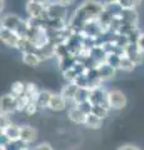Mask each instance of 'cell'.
Wrapping results in <instances>:
<instances>
[{"instance_id":"cell-1","label":"cell","mask_w":144,"mask_h":150,"mask_svg":"<svg viewBox=\"0 0 144 150\" xmlns=\"http://www.w3.org/2000/svg\"><path fill=\"white\" fill-rule=\"evenodd\" d=\"M103 11H104V6L100 3L94 1V0H87L85 3H83L77 9L74 16L80 19L84 23H89V21L96 20L98 18H100Z\"/></svg>"},{"instance_id":"cell-2","label":"cell","mask_w":144,"mask_h":150,"mask_svg":"<svg viewBox=\"0 0 144 150\" xmlns=\"http://www.w3.org/2000/svg\"><path fill=\"white\" fill-rule=\"evenodd\" d=\"M3 28H6L9 30L15 31L18 35L21 38H25L28 31H29V26L28 23L23 21L19 16L16 15H6L3 19Z\"/></svg>"},{"instance_id":"cell-3","label":"cell","mask_w":144,"mask_h":150,"mask_svg":"<svg viewBox=\"0 0 144 150\" xmlns=\"http://www.w3.org/2000/svg\"><path fill=\"white\" fill-rule=\"evenodd\" d=\"M1 138L5 139V143L1 144H9L20 140V126L15 124L6 123L1 125Z\"/></svg>"},{"instance_id":"cell-4","label":"cell","mask_w":144,"mask_h":150,"mask_svg":"<svg viewBox=\"0 0 144 150\" xmlns=\"http://www.w3.org/2000/svg\"><path fill=\"white\" fill-rule=\"evenodd\" d=\"M108 101L110 109L120 110L127 105V96L124 95L123 91L118 90V89H113V90L108 91Z\"/></svg>"},{"instance_id":"cell-5","label":"cell","mask_w":144,"mask_h":150,"mask_svg":"<svg viewBox=\"0 0 144 150\" xmlns=\"http://www.w3.org/2000/svg\"><path fill=\"white\" fill-rule=\"evenodd\" d=\"M26 11L29 14L31 19H38V20H48V15H46V6L44 4L29 1L26 5Z\"/></svg>"},{"instance_id":"cell-6","label":"cell","mask_w":144,"mask_h":150,"mask_svg":"<svg viewBox=\"0 0 144 150\" xmlns=\"http://www.w3.org/2000/svg\"><path fill=\"white\" fill-rule=\"evenodd\" d=\"M0 110L1 115H10L11 112L18 111V104H16V98L13 94H5L0 99Z\"/></svg>"},{"instance_id":"cell-7","label":"cell","mask_w":144,"mask_h":150,"mask_svg":"<svg viewBox=\"0 0 144 150\" xmlns=\"http://www.w3.org/2000/svg\"><path fill=\"white\" fill-rule=\"evenodd\" d=\"M0 38H1V41L8 46H11V48H19L21 36L18 35L15 31L9 30L6 28L1 26V31H0Z\"/></svg>"},{"instance_id":"cell-8","label":"cell","mask_w":144,"mask_h":150,"mask_svg":"<svg viewBox=\"0 0 144 150\" xmlns=\"http://www.w3.org/2000/svg\"><path fill=\"white\" fill-rule=\"evenodd\" d=\"M95 70H96V74H98V76L101 81L104 80H109V79L114 78L115 75V68L109 65L108 63H100L95 67Z\"/></svg>"},{"instance_id":"cell-9","label":"cell","mask_w":144,"mask_h":150,"mask_svg":"<svg viewBox=\"0 0 144 150\" xmlns=\"http://www.w3.org/2000/svg\"><path fill=\"white\" fill-rule=\"evenodd\" d=\"M38 139V131L33 126H20V140L24 144L29 145Z\"/></svg>"},{"instance_id":"cell-10","label":"cell","mask_w":144,"mask_h":150,"mask_svg":"<svg viewBox=\"0 0 144 150\" xmlns=\"http://www.w3.org/2000/svg\"><path fill=\"white\" fill-rule=\"evenodd\" d=\"M68 118H69V120H70L72 123L84 125L85 124V119H87V114L79 106L73 105L70 109L68 110Z\"/></svg>"},{"instance_id":"cell-11","label":"cell","mask_w":144,"mask_h":150,"mask_svg":"<svg viewBox=\"0 0 144 150\" xmlns=\"http://www.w3.org/2000/svg\"><path fill=\"white\" fill-rule=\"evenodd\" d=\"M46 15L48 19H62L65 15V11L59 4H46Z\"/></svg>"},{"instance_id":"cell-12","label":"cell","mask_w":144,"mask_h":150,"mask_svg":"<svg viewBox=\"0 0 144 150\" xmlns=\"http://www.w3.org/2000/svg\"><path fill=\"white\" fill-rule=\"evenodd\" d=\"M67 105V100L60 95V94H53L52 99L49 103V109L53 111H63L65 109Z\"/></svg>"},{"instance_id":"cell-13","label":"cell","mask_w":144,"mask_h":150,"mask_svg":"<svg viewBox=\"0 0 144 150\" xmlns=\"http://www.w3.org/2000/svg\"><path fill=\"white\" fill-rule=\"evenodd\" d=\"M118 18L120 19V21L123 24H129V25H137V13L134 10H122L120 14L118 15Z\"/></svg>"},{"instance_id":"cell-14","label":"cell","mask_w":144,"mask_h":150,"mask_svg":"<svg viewBox=\"0 0 144 150\" xmlns=\"http://www.w3.org/2000/svg\"><path fill=\"white\" fill-rule=\"evenodd\" d=\"M78 89H79L78 85H75L74 83H69V84H67V85L62 89L60 95H62L67 101H73L74 98H75V95H77Z\"/></svg>"},{"instance_id":"cell-15","label":"cell","mask_w":144,"mask_h":150,"mask_svg":"<svg viewBox=\"0 0 144 150\" xmlns=\"http://www.w3.org/2000/svg\"><path fill=\"white\" fill-rule=\"evenodd\" d=\"M84 125L88 129H93V130L100 129L101 125H103V119L96 116L95 114H93V112H89V114H87V119H85Z\"/></svg>"},{"instance_id":"cell-16","label":"cell","mask_w":144,"mask_h":150,"mask_svg":"<svg viewBox=\"0 0 144 150\" xmlns=\"http://www.w3.org/2000/svg\"><path fill=\"white\" fill-rule=\"evenodd\" d=\"M41 62V58L36 53H24L23 54V63L28 67H38L39 63Z\"/></svg>"},{"instance_id":"cell-17","label":"cell","mask_w":144,"mask_h":150,"mask_svg":"<svg viewBox=\"0 0 144 150\" xmlns=\"http://www.w3.org/2000/svg\"><path fill=\"white\" fill-rule=\"evenodd\" d=\"M89 95H90V90L87 88H79L77 91V95L74 98V105H80L83 103H85L89 100Z\"/></svg>"},{"instance_id":"cell-18","label":"cell","mask_w":144,"mask_h":150,"mask_svg":"<svg viewBox=\"0 0 144 150\" xmlns=\"http://www.w3.org/2000/svg\"><path fill=\"white\" fill-rule=\"evenodd\" d=\"M52 95L53 93H50L48 90H41L38 99H36V104H38L39 108L41 109H45V108H49V103H50V99H52Z\"/></svg>"},{"instance_id":"cell-19","label":"cell","mask_w":144,"mask_h":150,"mask_svg":"<svg viewBox=\"0 0 144 150\" xmlns=\"http://www.w3.org/2000/svg\"><path fill=\"white\" fill-rule=\"evenodd\" d=\"M40 91H41V90L35 85V84H33V83H28V84H26L25 95L29 98L30 101H35V103H36V99H38Z\"/></svg>"},{"instance_id":"cell-20","label":"cell","mask_w":144,"mask_h":150,"mask_svg":"<svg viewBox=\"0 0 144 150\" xmlns=\"http://www.w3.org/2000/svg\"><path fill=\"white\" fill-rule=\"evenodd\" d=\"M135 67L137 65L134 64L127 55L120 56V62H119V65H118V69L123 70V71H132V70H134Z\"/></svg>"},{"instance_id":"cell-21","label":"cell","mask_w":144,"mask_h":150,"mask_svg":"<svg viewBox=\"0 0 144 150\" xmlns=\"http://www.w3.org/2000/svg\"><path fill=\"white\" fill-rule=\"evenodd\" d=\"M25 88H26V84L21 83V81H15L11 85V94L15 98H19L23 96L25 94Z\"/></svg>"},{"instance_id":"cell-22","label":"cell","mask_w":144,"mask_h":150,"mask_svg":"<svg viewBox=\"0 0 144 150\" xmlns=\"http://www.w3.org/2000/svg\"><path fill=\"white\" fill-rule=\"evenodd\" d=\"M92 112H93V114H95L96 116H99V118L104 119V118L108 116L109 109H106V108H104V106H100V105H95V106H93Z\"/></svg>"},{"instance_id":"cell-23","label":"cell","mask_w":144,"mask_h":150,"mask_svg":"<svg viewBox=\"0 0 144 150\" xmlns=\"http://www.w3.org/2000/svg\"><path fill=\"white\" fill-rule=\"evenodd\" d=\"M118 5L122 8V10H134L138 4L134 0H118Z\"/></svg>"},{"instance_id":"cell-24","label":"cell","mask_w":144,"mask_h":150,"mask_svg":"<svg viewBox=\"0 0 144 150\" xmlns=\"http://www.w3.org/2000/svg\"><path fill=\"white\" fill-rule=\"evenodd\" d=\"M30 103V99L28 98L25 94L23 96H19V98H16V104H18V111H24L26 109V106L28 104Z\"/></svg>"},{"instance_id":"cell-25","label":"cell","mask_w":144,"mask_h":150,"mask_svg":"<svg viewBox=\"0 0 144 150\" xmlns=\"http://www.w3.org/2000/svg\"><path fill=\"white\" fill-rule=\"evenodd\" d=\"M38 109H39V106H38V104H36L35 101H30L29 104H28V106H26V109L24 110V112L28 115V116H33L36 111H38Z\"/></svg>"},{"instance_id":"cell-26","label":"cell","mask_w":144,"mask_h":150,"mask_svg":"<svg viewBox=\"0 0 144 150\" xmlns=\"http://www.w3.org/2000/svg\"><path fill=\"white\" fill-rule=\"evenodd\" d=\"M135 45H137L138 50L140 51L142 54H144V33H142V34L138 36V39L135 41Z\"/></svg>"},{"instance_id":"cell-27","label":"cell","mask_w":144,"mask_h":150,"mask_svg":"<svg viewBox=\"0 0 144 150\" xmlns=\"http://www.w3.org/2000/svg\"><path fill=\"white\" fill-rule=\"evenodd\" d=\"M34 150H54L49 143H40L34 148Z\"/></svg>"},{"instance_id":"cell-28","label":"cell","mask_w":144,"mask_h":150,"mask_svg":"<svg viewBox=\"0 0 144 150\" xmlns=\"http://www.w3.org/2000/svg\"><path fill=\"white\" fill-rule=\"evenodd\" d=\"M118 150H140L138 146H135V145H132V144H125L123 145V146L118 148Z\"/></svg>"},{"instance_id":"cell-29","label":"cell","mask_w":144,"mask_h":150,"mask_svg":"<svg viewBox=\"0 0 144 150\" xmlns=\"http://www.w3.org/2000/svg\"><path fill=\"white\" fill-rule=\"evenodd\" d=\"M73 1L74 0H57V4H59V5H62L64 8V6H69Z\"/></svg>"},{"instance_id":"cell-30","label":"cell","mask_w":144,"mask_h":150,"mask_svg":"<svg viewBox=\"0 0 144 150\" xmlns=\"http://www.w3.org/2000/svg\"><path fill=\"white\" fill-rule=\"evenodd\" d=\"M30 1H35V3H40V4H44V5H46V4H48V0H30Z\"/></svg>"},{"instance_id":"cell-31","label":"cell","mask_w":144,"mask_h":150,"mask_svg":"<svg viewBox=\"0 0 144 150\" xmlns=\"http://www.w3.org/2000/svg\"><path fill=\"white\" fill-rule=\"evenodd\" d=\"M108 4H114V3H118V0H105Z\"/></svg>"},{"instance_id":"cell-32","label":"cell","mask_w":144,"mask_h":150,"mask_svg":"<svg viewBox=\"0 0 144 150\" xmlns=\"http://www.w3.org/2000/svg\"><path fill=\"white\" fill-rule=\"evenodd\" d=\"M134 1H135L137 4H140V3H142V0H134Z\"/></svg>"},{"instance_id":"cell-33","label":"cell","mask_w":144,"mask_h":150,"mask_svg":"<svg viewBox=\"0 0 144 150\" xmlns=\"http://www.w3.org/2000/svg\"><path fill=\"white\" fill-rule=\"evenodd\" d=\"M21 150H31V149H29V148H28V146H25L24 149H21Z\"/></svg>"},{"instance_id":"cell-34","label":"cell","mask_w":144,"mask_h":150,"mask_svg":"<svg viewBox=\"0 0 144 150\" xmlns=\"http://www.w3.org/2000/svg\"><path fill=\"white\" fill-rule=\"evenodd\" d=\"M4 8V0H1V9Z\"/></svg>"}]
</instances>
